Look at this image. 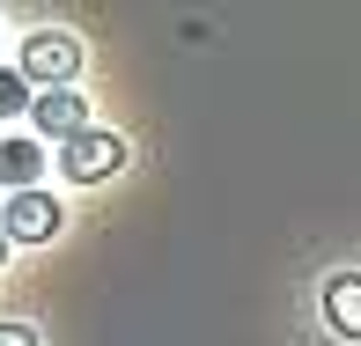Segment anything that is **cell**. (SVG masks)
<instances>
[{"label": "cell", "instance_id": "obj_1", "mask_svg": "<svg viewBox=\"0 0 361 346\" xmlns=\"http://www.w3.org/2000/svg\"><path fill=\"white\" fill-rule=\"evenodd\" d=\"M15 74L37 81V96H44V89H74L81 44L67 37V30H30V37H23V59H15Z\"/></svg>", "mask_w": 361, "mask_h": 346}, {"label": "cell", "instance_id": "obj_2", "mask_svg": "<svg viewBox=\"0 0 361 346\" xmlns=\"http://www.w3.org/2000/svg\"><path fill=\"white\" fill-rule=\"evenodd\" d=\"M118 162H126V133H96V125L59 147V177H67V185H104Z\"/></svg>", "mask_w": 361, "mask_h": 346}, {"label": "cell", "instance_id": "obj_3", "mask_svg": "<svg viewBox=\"0 0 361 346\" xmlns=\"http://www.w3.org/2000/svg\"><path fill=\"white\" fill-rule=\"evenodd\" d=\"M0 236H8V243H52L59 236V199H52V192H8Z\"/></svg>", "mask_w": 361, "mask_h": 346}, {"label": "cell", "instance_id": "obj_4", "mask_svg": "<svg viewBox=\"0 0 361 346\" xmlns=\"http://www.w3.org/2000/svg\"><path fill=\"white\" fill-rule=\"evenodd\" d=\"M30 125H37V133H59V147H67L74 133H89V104H81V89H44V96H30Z\"/></svg>", "mask_w": 361, "mask_h": 346}, {"label": "cell", "instance_id": "obj_5", "mask_svg": "<svg viewBox=\"0 0 361 346\" xmlns=\"http://www.w3.org/2000/svg\"><path fill=\"white\" fill-rule=\"evenodd\" d=\"M37 177H44V147L30 133H8L0 140V185L8 192H37Z\"/></svg>", "mask_w": 361, "mask_h": 346}, {"label": "cell", "instance_id": "obj_6", "mask_svg": "<svg viewBox=\"0 0 361 346\" xmlns=\"http://www.w3.org/2000/svg\"><path fill=\"white\" fill-rule=\"evenodd\" d=\"M324 324L339 339H361V273H332L324 280Z\"/></svg>", "mask_w": 361, "mask_h": 346}, {"label": "cell", "instance_id": "obj_7", "mask_svg": "<svg viewBox=\"0 0 361 346\" xmlns=\"http://www.w3.org/2000/svg\"><path fill=\"white\" fill-rule=\"evenodd\" d=\"M30 111V81L23 74H0V118H23Z\"/></svg>", "mask_w": 361, "mask_h": 346}, {"label": "cell", "instance_id": "obj_8", "mask_svg": "<svg viewBox=\"0 0 361 346\" xmlns=\"http://www.w3.org/2000/svg\"><path fill=\"white\" fill-rule=\"evenodd\" d=\"M0 346H37V332H30V324H8V317H0Z\"/></svg>", "mask_w": 361, "mask_h": 346}, {"label": "cell", "instance_id": "obj_9", "mask_svg": "<svg viewBox=\"0 0 361 346\" xmlns=\"http://www.w3.org/2000/svg\"><path fill=\"white\" fill-rule=\"evenodd\" d=\"M0 266H8V236H0Z\"/></svg>", "mask_w": 361, "mask_h": 346}]
</instances>
